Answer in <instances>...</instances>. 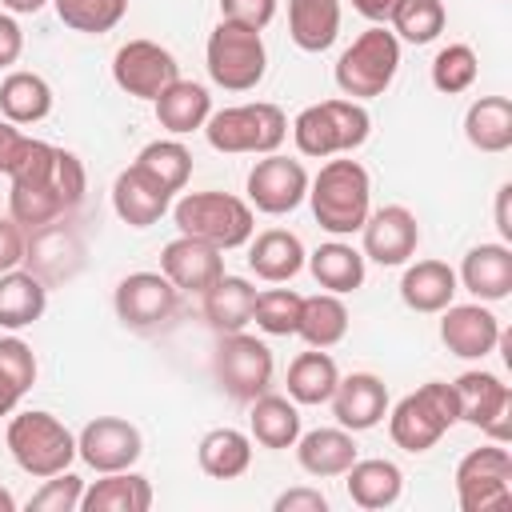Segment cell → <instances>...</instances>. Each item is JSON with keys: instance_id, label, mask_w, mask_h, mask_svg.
I'll return each instance as SVG.
<instances>
[{"instance_id": "obj_45", "label": "cell", "mask_w": 512, "mask_h": 512, "mask_svg": "<svg viewBox=\"0 0 512 512\" xmlns=\"http://www.w3.org/2000/svg\"><path fill=\"white\" fill-rule=\"evenodd\" d=\"M80 496H84V480L64 468V472L48 476V480L40 484V492H32L28 508H32V512H76V508H80Z\"/></svg>"}, {"instance_id": "obj_5", "label": "cell", "mask_w": 512, "mask_h": 512, "mask_svg": "<svg viewBox=\"0 0 512 512\" xmlns=\"http://www.w3.org/2000/svg\"><path fill=\"white\" fill-rule=\"evenodd\" d=\"M368 128H372V116L364 112L360 100H320L292 120V140L300 156L328 160L360 148L368 140Z\"/></svg>"}, {"instance_id": "obj_26", "label": "cell", "mask_w": 512, "mask_h": 512, "mask_svg": "<svg viewBox=\"0 0 512 512\" xmlns=\"http://www.w3.org/2000/svg\"><path fill=\"white\" fill-rule=\"evenodd\" d=\"M456 296V272L444 260H416L400 276V300L412 312H444Z\"/></svg>"}, {"instance_id": "obj_29", "label": "cell", "mask_w": 512, "mask_h": 512, "mask_svg": "<svg viewBox=\"0 0 512 512\" xmlns=\"http://www.w3.org/2000/svg\"><path fill=\"white\" fill-rule=\"evenodd\" d=\"M48 308V288L36 272H0V328L16 332V328H28L44 316Z\"/></svg>"}, {"instance_id": "obj_44", "label": "cell", "mask_w": 512, "mask_h": 512, "mask_svg": "<svg viewBox=\"0 0 512 512\" xmlns=\"http://www.w3.org/2000/svg\"><path fill=\"white\" fill-rule=\"evenodd\" d=\"M476 72H480V60L468 44H448L436 52L432 60V84L436 92L444 96H456V92H468L476 84Z\"/></svg>"}, {"instance_id": "obj_43", "label": "cell", "mask_w": 512, "mask_h": 512, "mask_svg": "<svg viewBox=\"0 0 512 512\" xmlns=\"http://www.w3.org/2000/svg\"><path fill=\"white\" fill-rule=\"evenodd\" d=\"M300 304H304L300 292H292V288H268V292H256L252 320H256V328L268 332V336H296Z\"/></svg>"}, {"instance_id": "obj_40", "label": "cell", "mask_w": 512, "mask_h": 512, "mask_svg": "<svg viewBox=\"0 0 512 512\" xmlns=\"http://www.w3.org/2000/svg\"><path fill=\"white\" fill-rule=\"evenodd\" d=\"M36 384V356L20 336H0V416H12Z\"/></svg>"}, {"instance_id": "obj_2", "label": "cell", "mask_w": 512, "mask_h": 512, "mask_svg": "<svg viewBox=\"0 0 512 512\" xmlns=\"http://www.w3.org/2000/svg\"><path fill=\"white\" fill-rule=\"evenodd\" d=\"M312 216L332 236H352L372 212V180L360 160H328L316 180H308Z\"/></svg>"}, {"instance_id": "obj_3", "label": "cell", "mask_w": 512, "mask_h": 512, "mask_svg": "<svg viewBox=\"0 0 512 512\" xmlns=\"http://www.w3.org/2000/svg\"><path fill=\"white\" fill-rule=\"evenodd\" d=\"M172 220L180 236H196L220 252L248 244L256 232L252 204L232 192H184L172 208Z\"/></svg>"}, {"instance_id": "obj_19", "label": "cell", "mask_w": 512, "mask_h": 512, "mask_svg": "<svg viewBox=\"0 0 512 512\" xmlns=\"http://www.w3.org/2000/svg\"><path fill=\"white\" fill-rule=\"evenodd\" d=\"M160 272L180 288V292H208L224 276V252L196 240V236H176L160 252Z\"/></svg>"}, {"instance_id": "obj_10", "label": "cell", "mask_w": 512, "mask_h": 512, "mask_svg": "<svg viewBox=\"0 0 512 512\" xmlns=\"http://www.w3.org/2000/svg\"><path fill=\"white\" fill-rule=\"evenodd\" d=\"M456 500H460V512L512 508V452L496 440L484 448H472L456 464Z\"/></svg>"}, {"instance_id": "obj_12", "label": "cell", "mask_w": 512, "mask_h": 512, "mask_svg": "<svg viewBox=\"0 0 512 512\" xmlns=\"http://www.w3.org/2000/svg\"><path fill=\"white\" fill-rule=\"evenodd\" d=\"M216 380L232 400H256L272 384V352L248 332H224L216 344Z\"/></svg>"}, {"instance_id": "obj_15", "label": "cell", "mask_w": 512, "mask_h": 512, "mask_svg": "<svg viewBox=\"0 0 512 512\" xmlns=\"http://www.w3.org/2000/svg\"><path fill=\"white\" fill-rule=\"evenodd\" d=\"M304 196H308V172H304L300 160L268 152L264 160L252 164V172H248V204L256 212L284 216V212L300 208Z\"/></svg>"}, {"instance_id": "obj_46", "label": "cell", "mask_w": 512, "mask_h": 512, "mask_svg": "<svg viewBox=\"0 0 512 512\" xmlns=\"http://www.w3.org/2000/svg\"><path fill=\"white\" fill-rule=\"evenodd\" d=\"M276 16V0H220V20L244 24V28H268Z\"/></svg>"}, {"instance_id": "obj_49", "label": "cell", "mask_w": 512, "mask_h": 512, "mask_svg": "<svg viewBox=\"0 0 512 512\" xmlns=\"http://www.w3.org/2000/svg\"><path fill=\"white\" fill-rule=\"evenodd\" d=\"M24 144H28V136L20 132V124H12V120H0V172H4V176L16 168V160H20Z\"/></svg>"}, {"instance_id": "obj_36", "label": "cell", "mask_w": 512, "mask_h": 512, "mask_svg": "<svg viewBox=\"0 0 512 512\" xmlns=\"http://www.w3.org/2000/svg\"><path fill=\"white\" fill-rule=\"evenodd\" d=\"M296 336H304L308 348H332V344H340L348 336V308H344V300L336 292L304 296Z\"/></svg>"}, {"instance_id": "obj_22", "label": "cell", "mask_w": 512, "mask_h": 512, "mask_svg": "<svg viewBox=\"0 0 512 512\" xmlns=\"http://www.w3.org/2000/svg\"><path fill=\"white\" fill-rule=\"evenodd\" d=\"M460 284L484 304L504 300L512 292V248L508 244H476V248H468L464 264H460Z\"/></svg>"}, {"instance_id": "obj_8", "label": "cell", "mask_w": 512, "mask_h": 512, "mask_svg": "<svg viewBox=\"0 0 512 512\" xmlns=\"http://www.w3.org/2000/svg\"><path fill=\"white\" fill-rule=\"evenodd\" d=\"M204 136L216 152H228V156H240V152H252V156H268L284 144L288 136V116L268 104V100H256V104H236V108H220L204 120Z\"/></svg>"}, {"instance_id": "obj_24", "label": "cell", "mask_w": 512, "mask_h": 512, "mask_svg": "<svg viewBox=\"0 0 512 512\" xmlns=\"http://www.w3.org/2000/svg\"><path fill=\"white\" fill-rule=\"evenodd\" d=\"M304 260H308V252H304L300 236L288 232V228H268V232H260V236L248 244V268H252L260 280H268V284L292 280V276L304 268Z\"/></svg>"}, {"instance_id": "obj_31", "label": "cell", "mask_w": 512, "mask_h": 512, "mask_svg": "<svg viewBox=\"0 0 512 512\" xmlns=\"http://www.w3.org/2000/svg\"><path fill=\"white\" fill-rule=\"evenodd\" d=\"M464 136L480 152H508L512 148V100L508 96H480L464 112Z\"/></svg>"}, {"instance_id": "obj_38", "label": "cell", "mask_w": 512, "mask_h": 512, "mask_svg": "<svg viewBox=\"0 0 512 512\" xmlns=\"http://www.w3.org/2000/svg\"><path fill=\"white\" fill-rule=\"evenodd\" d=\"M0 112L12 124H40L52 112V88L36 72H8L0 84Z\"/></svg>"}, {"instance_id": "obj_9", "label": "cell", "mask_w": 512, "mask_h": 512, "mask_svg": "<svg viewBox=\"0 0 512 512\" xmlns=\"http://www.w3.org/2000/svg\"><path fill=\"white\" fill-rule=\"evenodd\" d=\"M204 64H208L212 84H220L224 92H248V88H256L264 80L268 52H264V40H260L256 28L220 20L212 28V36H208Z\"/></svg>"}, {"instance_id": "obj_20", "label": "cell", "mask_w": 512, "mask_h": 512, "mask_svg": "<svg viewBox=\"0 0 512 512\" xmlns=\"http://www.w3.org/2000/svg\"><path fill=\"white\" fill-rule=\"evenodd\" d=\"M332 412H336V424L348 428V432L376 428L388 416V388H384V380L372 376V372L340 376V384L332 392Z\"/></svg>"}, {"instance_id": "obj_17", "label": "cell", "mask_w": 512, "mask_h": 512, "mask_svg": "<svg viewBox=\"0 0 512 512\" xmlns=\"http://www.w3.org/2000/svg\"><path fill=\"white\" fill-rule=\"evenodd\" d=\"M360 236H364V256L368 260H376L384 268H396V264H408V256L416 252L420 224L404 204H384V208L368 212Z\"/></svg>"}, {"instance_id": "obj_51", "label": "cell", "mask_w": 512, "mask_h": 512, "mask_svg": "<svg viewBox=\"0 0 512 512\" xmlns=\"http://www.w3.org/2000/svg\"><path fill=\"white\" fill-rule=\"evenodd\" d=\"M396 4H400V0H352V8H356L364 20H372V24H388L392 12H396Z\"/></svg>"}, {"instance_id": "obj_41", "label": "cell", "mask_w": 512, "mask_h": 512, "mask_svg": "<svg viewBox=\"0 0 512 512\" xmlns=\"http://www.w3.org/2000/svg\"><path fill=\"white\" fill-rule=\"evenodd\" d=\"M448 24L444 0H400L392 12V32L396 40L408 44H432Z\"/></svg>"}, {"instance_id": "obj_34", "label": "cell", "mask_w": 512, "mask_h": 512, "mask_svg": "<svg viewBox=\"0 0 512 512\" xmlns=\"http://www.w3.org/2000/svg\"><path fill=\"white\" fill-rule=\"evenodd\" d=\"M252 404V416H248V428H252V440L280 452V448H292L296 436H300V412L288 396H272V392H260Z\"/></svg>"}, {"instance_id": "obj_53", "label": "cell", "mask_w": 512, "mask_h": 512, "mask_svg": "<svg viewBox=\"0 0 512 512\" xmlns=\"http://www.w3.org/2000/svg\"><path fill=\"white\" fill-rule=\"evenodd\" d=\"M8 12H16V16H28V12H40L48 0H0Z\"/></svg>"}, {"instance_id": "obj_16", "label": "cell", "mask_w": 512, "mask_h": 512, "mask_svg": "<svg viewBox=\"0 0 512 512\" xmlns=\"http://www.w3.org/2000/svg\"><path fill=\"white\" fill-rule=\"evenodd\" d=\"M144 440L140 428L120 420V416H96L84 424V432L76 436V456L92 468V472H124L140 460Z\"/></svg>"}, {"instance_id": "obj_48", "label": "cell", "mask_w": 512, "mask_h": 512, "mask_svg": "<svg viewBox=\"0 0 512 512\" xmlns=\"http://www.w3.org/2000/svg\"><path fill=\"white\" fill-rule=\"evenodd\" d=\"M24 260V232L16 220H0V272H12Z\"/></svg>"}, {"instance_id": "obj_18", "label": "cell", "mask_w": 512, "mask_h": 512, "mask_svg": "<svg viewBox=\"0 0 512 512\" xmlns=\"http://www.w3.org/2000/svg\"><path fill=\"white\" fill-rule=\"evenodd\" d=\"M500 320L484 304H448L440 316V340L460 360H484L500 344Z\"/></svg>"}, {"instance_id": "obj_32", "label": "cell", "mask_w": 512, "mask_h": 512, "mask_svg": "<svg viewBox=\"0 0 512 512\" xmlns=\"http://www.w3.org/2000/svg\"><path fill=\"white\" fill-rule=\"evenodd\" d=\"M256 308V288L244 276H220L208 292H204V320L224 336V332H240L252 320Z\"/></svg>"}, {"instance_id": "obj_13", "label": "cell", "mask_w": 512, "mask_h": 512, "mask_svg": "<svg viewBox=\"0 0 512 512\" xmlns=\"http://www.w3.org/2000/svg\"><path fill=\"white\" fill-rule=\"evenodd\" d=\"M112 80L136 100H156L172 80H180V64L156 40H128L112 56Z\"/></svg>"}, {"instance_id": "obj_37", "label": "cell", "mask_w": 512, "mask_h": 512, "mask_svg": "<svg viewBox=\"0 0 512 512\" xmlns=\"http://www.w3.org/2000/svg\"><path fill=\"white\" fill-rule=\"evenodd\" d=\"M308 272L316 276V284L324 292H336V296L356 292L364 284V252H356L352 244H340V240L320 244L308 256Z\"/></svg>"}, {"instance_id": "obj_50", "label": "cell", "mask_w": 512, "mask_h": 512, "mask_svg": "<svg viewBox=\"0 0 512 512\" xmlns=\"http://www.w3.org/2000/svg\"><path fill=\"white\" fill-rule=\"evenodd\" d=\"M20 52H24V32H20V24L8 12H0V68L16 64Z\"/></svg>"}, {"instance_id": "obj_4", "label": "cell", "mask_w": 512, "mask_h": 512, "mask_svg": "<svg viewBox=\"0 0 512 512\" xmlns=\"http://www.w3.org/2000/svg\"><path fill=\"white\" fill-rule=\"evenodd\" d=\"M460 420L456 408V388L448 380H428L416 392H408L392 412H388V436L396 448L420 456L440 444V436Z\"/></svg>"}, {"instance_id": "obj_23", "label": "cell", "mask_w": 512, "mask_h": 512, "mask_svg": "<svg viewBox=\"0 0 512 512\" xmlns=\"http://www.w3.org/2000/svg\"><path fill=\"white\" fill-rule=\"evenodd\" d=\"M296 460L316 480L344 476L356 460V440L348 428H316V432L296 436Z\"/></svg>"}, {"instance_id": "obj_30", "label": "cell", "mask_w": 512, "mask_h": 512, "mask_svg": "<svg viewBox=\"0 0 512 512\" xmlns=\"http://www.w3.org/2000/svg\"><path fill=\"white\" fill-rule=\"evenodd\" d=\"M340 32V0H288V36L300 52L332 48Z\"/></svg>"}, {"instance_id": "obj_21", "label": "cell", "mask_w": 512, "mask_h": 512, "mask_svg": "<svg viewBox=\"0 0 512 512\" xmlns=\"http://www.w3.org/2000/svg\"><path fill=\"white\" fill-rule=\"evenodd\" d=\"M168 204L172 196L156 180H148L136 164H128L112 184V208L128 228H152L168 212Z\"/></svg>"}, {"instance_id": "obj_33", "label": "cell", "mask_w": 512, "mask_h": 512, "mask_svg": "<svg viewBox=\"0 0 512 512\" xmlns=\"http://www.w3.org/2000/svg\"><path fill=\"white\" fill-rule=\"evenodd\" d=\"M196 460H200L204 476H212V480H236L252 464V436H244L240 428H212V432L200 436Z\"/></svg>"}, {"instance_id": "obj_54", "label": "cell", "mask_w": 512, "mask_h": 512, "mask_svg": "<svg viewBox=\"0 0 512 512\" xmlns=\"http://www.w3.org/2000/svg\"><path fill=\"white\" fill-rule=\"evenodd\" d=\"M0 512H16V496L8 488H0Z\"/></svg>"}, {"instance_id": "obj_47", "label": "cell", "mask_w": 512, "mask_h": 512, "mask_svg": "<svg viewBox=\"0 0 512 512\" xmlns=\"http://www.w3.org/2000/svg\"><path fill=\"white\" fill-rule=\"evenodd\" d=\"M276 512H328V496L320 488H288L276 496Z\"/></svg>"}, {"instance_id": "obj_42", "label": "cell", "mask_w": 512, "mask_h": 512, "mask_svg": "<svg viewBox=\"0 0 512 512\" xmlns=\"http://www.w3.org/2000/svg\"><path fill=\"white\" fill-rule=\"evenodd\" d=\"M52 4H56L60 24H68L72 32H88V36L112 32L128 12V0H52Z\"/></svg>"}, {"instance_id": "obj_35", "label": "cell", "mask_w": 512, "mask_h": 512, "mask_svg": "<svg viewBox=\"0 0 512 512\" xmlns=\"http://www.w3.org/2000/svg\"><path fill=\"white\" fill-rule=\"evenodd\" d=\"M340 384V368L324 348H308L288 364V396L296 404H328Z\"/></svg>"}, {"instance_id": "obj_6", "label": "cell", "mask_w": 512, "mask_h": 512, "mask_svg": "<svg viewBox=\"0 0 512 512\" xmlns=\"http://www.w3.org/2000/svg\"><path fill=\"white\" fill-rule=\"evenodd\" d=\"M8 452L16 460L20 472H28L32 480H48L56 472H64L76 460V436L52 416V412H16L8 420Z\"/></svg>"}, {"instance_id": "obj_14", "label": "cell", "mask_w": 512, "mask_h": 512, "mask_svg": "<svg viewBox=\"0 0 512 512\" xmlns=\"http://www.w3.org/2000/svg\"><path fill=\"white\" fill-rule=\"evenodd\" d=\"M116 316L124 328H156L164 324L176 304H180V288L164 276V272H128L120 284H116Z\"/></svg>"}, {"instance_id": "obj_11", "label": "cell", "mask_w": 512, "mask_h": 512, "mask_svg": "<svg viewBox=\"0 0 512 512\" xmlns=\"http://www.w3.org/2000/svg\"><path fill=\"white\" fill-rule=\"evenodd\" d=\"M452 388H456V408L464 424L480 428L496 444L512 440V388L500 376L472 368V372H460Z\"/></svg>"}, {"instance_id": "obj_7", "label": "cell", "mask_w": 512, "mask_h": 512, "mask_svg": "<svg viewBox=\"0 0 512 512\" xmlns=\"http://www.w3.org/2000/svg\"><path fill=\"white\" fill-rule=\"evenodd\" d=\"M400 68V40L384 24H372L360 32L336 60V88L348 100H372L384 96Z\"/></svg>"}, {"instance_id": "obj_25", "label": "cell", "mask_w": 512, "mask_h": 512, "mask_svg": "<svg viewBox=\"0 0 512 512\" xmlns=\"http://www.w3.org/2000/svg\"><path fill=\"white\" fill-rule=\"evenodd\" d=\"M152 104H156L160 128L172 132V136H188V132L204 128V120L212 116V96L196 80H172Z\"/></svg>"}, {"instance_id": "obj_1", "label": "cell", "mask_w": 512, "mask_h": 512, "mask_svg": "<svg viewBox=\"0 0 512 512\" xmlns=\"http://www.w3.org/2000/svg\"><path fill=\"white\" fill-rule=\"evenodd\" d=\"M12 192H8V212L20 228H44L56 216H64L68 208H76L84 200V164L76 152L68 148H52L44 140L24 144L16 168L8 172Z\"/></svg>"}, {"instance_id": "obj_52", "label": "cell", "mask_w": 512, "mask_h": 512, "mask_svg": "<svg viewBox=\"0 0 512 512\" xmlns=\"http://www.w3.org/2000/svg\"><path fill=\"white\" fill-rule=\"evenodd\" d=\"M508 196H512V184H504V188H500V196H496V228H500V236H504V240H512V220H508Z\"/></svg>"}, {"instance_id": "obj_39", "label": "cell", "mask_w": 512, "mask_h": 512, "mask_svg": "<svg viewBox=\"0 0 512 512\" xmlns=\"http://www.w3.org/2000/svg\"><path fill=\"white\" fill-rule=\"evenodd\" d=\"M148 180H156L168 196H176L188 176H192V152L180 144V140H152L140 148V156L132 160Z\"/></svg>"}, {"instance_id": "obj_27", "label": "cell", "mask_w": 512, "mask_h": 512, "mask_svg": "<svg viewBox=\"0 0 512 512\" xmlns=\"http://www.w3.org/2000/svg\"><path fill=\"white\" fill-rule=\"evenodd\" d=\"M344 484H348V496L352 504L376 512V508H392L404 492V472L392 464V460H352V468L344 472Z\"/></svg>"}, {"instance_id": "obj_28", "label": "cell", "mask_w": 512, "mask_h": 512, "mask_svg": "<svg viewBox=\"0 0 512 512\" xmlns=\"http://www.w3.org/2000/svg\"><path fill=\"white\" fill-rule=\"evenodd\" d=\"M84 512H148L152 508V484L140 472H104L92 488L80 496Z\"/></svg>"}]
</instances>
